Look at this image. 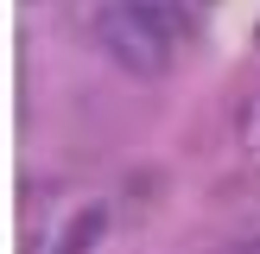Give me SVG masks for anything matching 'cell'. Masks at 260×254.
Listing matches in <instances>:
<instances>
[{
    "mask_svg": "<svg viewBox=\"0 0 260 254\" xmlns=\"http://www.w3.org/2000/svg\"><path fill=\"white\" fill-rule=\"evenodd\" d=\"M197 7H203V0H197Z\"/></svg>",
    "mask_w": 260,
    "mask_h": 254,
    "instance_id": "obj_5",
    "label": "cell"
},
{
    "mask_svg": "<svg viewBox=\"0 0 260 254\" xmlns=\"http://www.w3.org/2000/svg\"><path fill=\"white\" fill-rule=\"evenodd\" d=\"M140 13H146L152 25H159L165 38H172V45H184L190 32H197V19H190V7H197V0H134Z\"/></svg>",
    "mask_w": 260,
    "mask_h": 254,
    "instance_id": "obj_3",
    "label": "cell"
},
{
    "mask_svg": "<svg viewBox=\"0 0 260 254\" xmlns=\"http://www.w3.org/2000/svg\"><path fill=\"white\" fill-rule=\"evenodd\" d=\"M235 254H260V248H235Z\"/></svg>",
    "mask_w": 260,
    "mask_h": 254,
    "instance_id": "obj_4",
    "label": "cell"
},
{
    "mask_svg": "<svg viewBox=\"0 0 260 254\" xmlns=\"http://www.w3.org/2000/svg\"><path fill=\"white\" fill-rule=\"evenodd\" d=\"M102 235H108V203H83V210H76V216H70V223H63L38 254H89Z\"/></svg>",
    "mask_w": 260,
    "mask_h": 254,
    "instance_id": "obj_2",
    "label": "cell"
},
{
    "mask_svg": "<svg viewBox=\"0 0 260 254\" xmlns=\"http://www.w3.org/2000/svg\"><path fill=\"white\" fill-rule=\"evenodd\" d=\"M95 45L108 51V64H121L127 76H165V64H172V51H178L134 0H114V7L95 13Z\"/></svg>",
    "mask_w": 260,
    "mask_h": 254,
    "instance_id": "obj_1",
    "label": "cell"
}]
</instances>
